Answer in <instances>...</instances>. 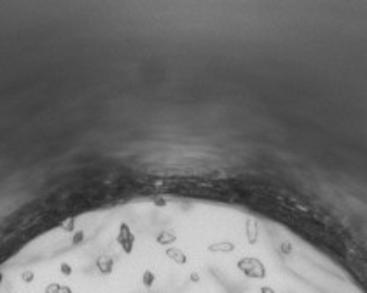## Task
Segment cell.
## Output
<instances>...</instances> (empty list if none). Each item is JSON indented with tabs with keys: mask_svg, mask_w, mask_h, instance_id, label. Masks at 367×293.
<instances>
[{
	"mask_svg": "<svg viewBox=\"0 0 367 293\" xmlns=\"http://www.w3.org/2000/svg\"><path fill=\"white\" fill-rule=\"evenodd\" d=\"M61 274H65V276H70V274H72V267H70L69 264H61Z\"/></svg>",
	"mask_w": 367,
	"mask_h": 293,
	"instance_id": "cell-1",
	"label": "cell"
}]
</instances>
